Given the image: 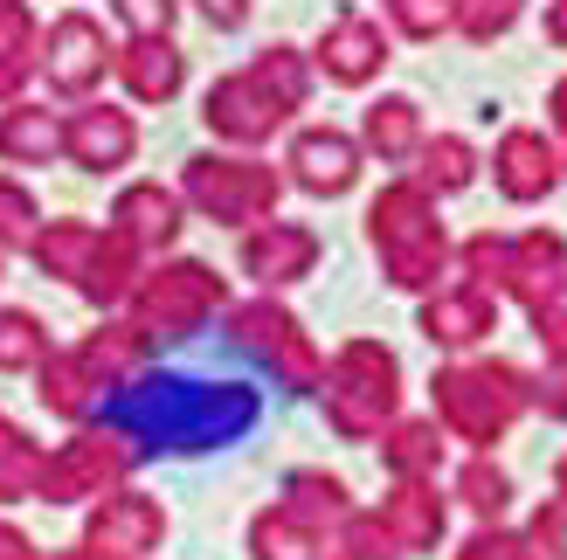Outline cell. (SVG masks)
Segmentation results:
<instances>
[{
    "instance_id": "6da1fadb",
    "label": "cell",
    "mask_w": 567,
    "mask_h": 560,
    "mask_svg": "<svg viewBox=\"0 0 567 560\" xmlns=\"http://www.w3.org/2000/svg\"><path fill=\"white\" fill-rule=\"evenodd\" d=\"M111 423L125 436H153L166 450H202V443H229L257 423V395L249 387H202V381H146L111 402Z\"/></svg>"
},
{
    "instance_id": "7a4b0ae2",
    "label": "cell",
    "mask_w": 567,
    "mask_h": 560,
    "mask_svg": "<svg viewBox=\"0 0 567 560\" xmlns=\"http://www.w3.org/2000/svg\"><path fill=\"white\" fill-rule=\"evenodd\" d=\"M132 464H138V436H125V429H83L55 457H42L35 498H49V506H76V498H97L104 485H118Z\"/></svg>"
},
{
    "instance_id": "3957f363",
    "label": "cell",
    "mask_w": 567,
    "mask_h": 560,
    "mask_svg": "<svg viewBox=\"0 0 567 560\" xmlns=\"http://www.w3.org/2000/svg\"><path fill=\"white\" fill-rule=\"evenodd\" d=\"M111 55H118V42L83 8H63L42 28V76H49V91H63V97H91L111 70Z\"/></svg>"
},
{
    "instance_id": "277c9868",
    "label": "cell",
    "mask_w": 567,
    "mask_h": 560,
    "mask_svg": "<svg viewBox=\"0 0 567 560\" xmlns=\"http://www.w3.org/2000/svg\"><path fill=\"white\" fill-rule=\"evenodd\" d=\"M187 194L202 201L215 221H257L270 201H277V174L257 159H187Z\"/></svg>"
},
{
    "instance_id": "5b68a950",
    "label": "cell",
    "mask_w": 567,
    "mask_h": 560,
    "mask_svg": "<svg viewBox=\"0 0 567 560\" xmlns=\"http://www.w3.org/2000/svg\"><path fill=\"white\" fill-rule=\"evenodd\" d=\"M374 242H388L402 284H430V270L443 263V236H436L430 201H422L415 187H394V194L374 201Z\"/></svg>"
},
{
    "instance_id": "8992f818",
    "label": "cell",
    "mask_w": 567,
    "mask_h": 560,
    "mask_svg": "<svg viewBox=\"0 0 567 560\" xmlns=\"http://www.w3.org/2000/svg\"><path fill=\"white\" fill-rule=\"evenodd\" d=\"M221 304V277L202 263H166L138 284V325L146 332H194Z\"/></svg>"
},
{
    "instance_id": "52a82bcc",
    "label": "cell",
    "mask_w": 567,
    "mask_h": 560,
    "mask_svg": "<svg viewBox=\"0 0 567 560\" xmlns=\"http://www.w3.org/2000/svg\"><path fill=\"white\" fill-rule=\"evenodd\" d=\"M202 118H208V132H221V138H243V146H257V138H270L291 111H284L270 91L249 70H236V76H215L208 83V97H202Z\"/></svg>"
},
{
    "instance_id": "ba28073f",
    "label": "cell",
    "mask_w": 567,
    "mask_h": 560,
    "mask_svg": "<svg viewBox=\"0 0 567 560\" xmlns=\"http://www.w3.org/2000/svg\"><path fill=\"white\" fill-rule=\"evenodd\" d=\"M63 153L83 166V174H118V166L138 153V125L118 104H83L63 118Z\"/></svg>"
},
{
    "instance_id": "9c48e42d",
    "label": "cell",
    "mask_w": 567,
    "mask_h": 560,
    "mask_svg": "<svg viewBox=\"0 0 567 560\" xmlns=\"http://www.w3.org/2000/svg\"><path fill=\"white\" fill-rule=\"evenodd\" d=\"M111 70H118V83L138 104H174L181 83H187V55L166 35H132L118 55H111Z\"/></svg>"
},
{
    "instance_id": "30bf717a",
    "label": "cell",
    "mask_w": 567,
    "mask_h": 560,
    "mask_svg": "<svg viewBox=\"0 0 567 560\" xmlns=\"http://www.w3.org/2000/svg\"><path fill=\"white\" fill-rule=\"evenodd\" d=\"M159 533H166V512L153 506V498H138V491H118V498H104V506L91 512V547L111 553V560L153 553Z\"/></svg>"
},
{
    "instance_id": "8fae6325",
    "label": "cell",
    "mask_w": 567,
    "mask_h": 560,
    "mask_svg": "<svg viewBox=\"0 0 567 560\" xmlns=\"http://www.w3.org/2000/svg\"><path fill=\"white\" fill-rule=\"evenodd\" d=\"M332 83H367V76H381L388 63V35H381V21H367V14H339L326 35H319V55H311Z\"/></svg>"
},
{
    "instance_id": "7c38bea8",
    "label": "cell",
    "mask_w": 567,
    "mask_h": 560,
    "mask_svg": "<svg viewBox=\"0 0 567 560\" xmlns=\"http://www.w3.org/2000/svg\"><path fill=\"white\" fill-rule=\"evenodd\" d=\"M513 402H519V381L505 367L498 374H450L443 381V408L457 415L471 436H498L505 415H513Z\"/></svg>"
},
{
    "instance_id": "4fadbf2b",
    "label": "cell",
    "mask_w": 567,
    "mask_h": 560,
    "mask_svg": "<svg viewBox=\"0 0 567 560\" xmlns=\"http://www.w3.org/2000/svg\"><path fill=\"white\" fill-rule=\"evenodd\" d=\"M55 153H63V118H55L49 104L14 97L0 111V159L8 166H49Z\"/></svg>"
},
{
    "instance_id": "5bb4252c",
    "label": "cell",
    "mask_w": 567,
    "mask_h": 560,
    "mask_svg": "<svg viewBox=\"0 0 567 560\" xmlns=\"http://www.w3.org/2000/svg\"><path fill=\"white\" fill-rule=\"evenodd\" d=\"M111 221H118V236H125L132 249H153V242H174V236H181V201H174V187L138 180V187L118 194Z\"/></svg>"
},
{
    "instance_id": "9a60e30c",
    "label": "cell",
    "mask_w": 567,
    "mask_h": 560,
    "mask_svg": "<svg viewBox=\"0 0 567 560\" xmlns=\"http://www.w3.org/2000/svg\"><path fill=\"white\" fill-rule=\"evenodd\" d=\"M28 76H42V28L28 0H0V97H21Z\"/></svg>"
},
{
    "instance_id": "2e32d148",
    "label": "cell",
    "mask_w": 567,
    "mask_h": 560,
    "mask_svg": "<svg viewBox=\"0 0 567 560\" xmlns=\"http://www.w3.org/2000/svg\"><path fill=\"white\" fill-rule=\"evenodd\" d=\"M236 332H243V346H249V353L277 360V367L291 374V381H311V353H305L298 325L284 319V312H270V304H249V312H236Z\"/></svg>"
},
{
    "instance_id": "e0dca14e",
    "label": "cell",
    "mask_w": 567,
    "mask_h": 560,
    "mask_svg": "<svg viewBox=\"0 0 567 560\" xmlns=\"http://www.w3.org/2000/svg\"><path fill=\"white\" fill-rule=\"evenodd\" d=\"M291 166H298V180L311 194H339V187L353 180V138H339V132H298Z\"/></svg>"
},
{
    "instance_id": "ac0fdd59",
    "label": "cell",
    "mask_w": 567,
    "mask_h": 560,
    "mask_svg": "<svg viewBox=\"0 0 567 560\" xmlns=\"http://www.w3.org/2000/svg\"><path fill=\"white\" fill-rule=\"evenodd\" d=\"M132 277H138V249H132L118 229H111V236H97L91 263H83V277H76V291L91 298V304H111V298L132 291Z\"/></svg>"
},
{
    "instance_id": "d6986e66",
    "label": "cell",
    "mask_w": 567,
    "mask_h": 560,
    "mask_svg": "<svg viewBox=\"0 0 567 560\" xmlns=\"http://www.w3.org/2000/svg\"><path fill=\"white\" fill-rule=\"evenodd\" d=\"M243 263H249V277H264V284H291L311 263V236L305 229H264V236H249Z\"/></svg>"
},
{
    "instance_id": "ffe728a7",
    "label": "cell",
    "mask_w": 567,
    "mask_h": 560,
    "mask_svg": "<svg viewBox=\"0 0 567 560\" xmlns=\"http://www.w3.org/2000/svg\"><path fill=\"white\" fill-rule=\"evenodd\" d=\"M76 360L91 367L97 387H118L125 374H138V360H146V325H104Z\"/></svg>"
},
{
    "instance_id": "44dd1931",
    "label": "cell",
    "mask_w": 567,
    "mask_h": 560,
    "mask_svg": "<svg viewBox=\"0 0 567 560\" xmlns=\"http://www.w3.org/2000/svg\"><path fill=\"white\" fill-rule=\"evenodd\" d=\"M97 395H104V387L91 381V367H83L76 353H42V402L55 415H70V423H76V415L97 408Z\"/></svg>"
},
{
    "instance_id": "7402d4cb",
    "label": "cell",
    "mask_w": 567,
    "mask_h": 560,
    "mask_svg": "<svg viewBox=\"0 0 567 560\" xmlns=\"http://www.w3.org/2000/svg\"><path fill=\"white\" fill-rule=\"evenodd\" d=\"M498 180H505V194H519V201H533V194H547L554 187V159H547V146L533 132H513L498 146Z\"/></svg>"
},
{
    "instance_id": "603a6c76",
    "label": "cell",
    "mask_w": 567,
    "mask_h": 560,
    "mask_svg": "<svg viewBox=\"0 0 567 560\" xmlns=\"http://www.w3.org/2000/svg\"><path fill=\"white\" fill-rule=\"evenodd\" d=\"M35 263L49 277H83V263H91V249H97V229L91 221H49V229H35Z\"/></svg>"
},
{
    "instance_id": "cb8c5ba5",
    "label": "cell",
    "mask_w": 567,
    "mask_h": 560,
    "mask_svg": "<svg viewBox=\"0 0 567 560\" xmlns=\"http://www.w3.org/2000/svg\"><path fill=\"white\" fill-rule=\"evenodd\" d=\"M249 76H257V83H264V91H270L284 111H298V104H305V91H311L305 55H298V49H284V42H277V49H264L257 63H249Z\"/></svg>"
},
{
    "instance_id": "d4e9b609",
    "label": "cell",
    "mask_w": 567,
    "mask_h": 560,
    "mask_svg": "<svg viewBox=\"0 0 567 560\" xmlns=\"http://www.w3.org/2000/svg\"><path fill=\"white\" fill-rule=\"evenodd\" d=\"M415 132H422V118H415L409 97H381L374 111H367V138H374L381 159H402V153L415 146Z\"/></svg>"
},
{
    "instance_id": "484cf974",
    "label": "cell",
    "mask_w": 567,
    "mask_h": 560,
    "mask_svg": "<svg viewBox=\"0 0 567 560\" xmlns=\"http://www.w3.org/2000/svg\"><path fill=\"white\" fill-rule=\"evenodd\" d=\"M42 478V450L14 423H0V498H28Z\"/></svg>"
},
{
    "instance_id": "4316f807",
    "label": "cell",
    "mask_w": 567,
    "mask_h": 560,
    "mask_svg": "<svg viewBox=\"0 0 567 560\" xmlns=\"http://www.w3.org/2000/svg\"><path fill=\"white\" fill-rule=\"evenodd\" d=\"M49 332L35 312H0V367H42Z\"/></svg>"
},
{
    "instance_id": "83f0119b",
    "label": "cell",
    "mask_w": 567,
    "mask_h": 560,
    "mask_svg": "<svg viewBox=\"0 0 567 560\" xmlns=\"http://www.w3.org/2000/svg\"><path fill=\"white\" fill-rule=\"evenodd\" d=\"M388 21L415 42H436V35H450V21H457V0H388Z\"/></svg>"
},
{
    "instance_id": "f1b7e54d",
    "label": "cell",
    "mask_w": 567,
    "mask_h": 560,
    "mask_svg": "<svg viewBox=\"0 0 567 560\" xmlns=\"http://www.w3.org/2000/svg\"><path fill=\"white\" fill-rule=\"evenodd\" d=\"M526 14V0H457V35H471V42H492V35H505Z\"/></svg>"
},
{
    "instance_id": "f546056e",
    "label": "cell",
    "mask_w": 567,
    "mask_h": 560,
    "mask_svg": "<svg viewBox=\"0 0 567 560\" xmlns=\"http://www.w3.org/2000/svg\"><path fill=\"white\" fill-rule=\"evenodd\" d=\"M485 325H492L485 298H450V304H436V312H430V332H436V340H477Z\"/></svg>"
},
{
    "instance_id": "4dcf8cb0",
    "label": "cell",
    "mask_w": 567,
    "mask_h": 560,
    "mask_svg": "<svg viewBox=\"0 0 567 560\" xmlns=\"http://www.w3.org/2000/svg\"><path fill=\"white\" fill-rule=\"evenodd\" d=\"M35 201L14 187V180H0V249H21V242H35Z\"/></svg>"
},
{
    "instance_id": "1f68e13d",
    "label": "cell",
    "mask_w": 567,
    "mask_h": 560,
    "mask_svg": "<svg viewBox=\"0 0 567 560\" xmlns=\"http://www.w3.org/2000/svg\"><path fill=\"white\" fill-rule=\"evenodd\" d=\"M111 14H118L132 35H166L181 14V0H111Z\"/></svg>"
},
{
    "instance_id": "d6a6232c",
    "label": "cell",
    "mask_w": 567,
    "mask_h": 560,
    "mask_svg": "<svg viewBox=\"0 0 567 560\" xmlns=\"http://www.w3.org/2000/svg\"><path fill=\"white\" fill-rule=\"evenodd\" d=\"M422 159H430L422 174H430L436 187H464V180H471V146H464V138H436Z\"/></svg>"
},
{
    "instance_id": "836d02e7",
    "label": "cell",
    "mask_w": 567,
    "mask_h": 560,
    "mask_svg": "<svg viewBox=\"0 0 567 560\" xmlns=\"http://www.w3.org/2000/svg\"><path fill=\"white\" fill-rule=\"evenodd\" d=\"M394 526H402V540H409V547H422V540H436L443 512H436L422 491H402V498H394Z\"/></svg>"
},
{
    "instance_id": "e575fe53",
    "label": "cell",
    "mask_w": 567,
    "mask_h": 560,
    "mask_svg": "<svg viewBox=\"0 0 567 560\" xmlns=\"http://www.w3.org/2000/svg\"><path fill=\"white\" fill-rule=\"evenodd\" d=\"M257 560H305V533L284 512L257 519Z\"/></svg>"
},
{
    "instance_id": "d590c367",
    "label": "cell",
    "mask_w": 567,
    "mask_h": 560,
    "mask_svg": "<svg viewBox=\"0 0 567 560\" xmlns=\"http://www.w3.org/2000/svg\"><path fill=\"white\" fill-rule=\"evenodd\" d=\"M436 457V443H430V429H402V443H394V464L402 470H422Z\"/></svg>"
},
{
    "instance_id": "8d00e7d4",
    "label": "cell",
    "mask_w": 567,
    "mask_h": 560,
    "mask_svg": "<svg viewBox=\"0 0 567 560\" xmlns=\"http://www.w3.org/2000/svg\"><path fill=\"white\" fill-rule=\"evenodd\" d=\"M464 491H471V506H485V512H498V506H505V478H498V470H471Z\"/></svg>"
},
{
    "instance_id": "74e56055",
    "label": "cell",
    "mask_w": 567,
    "mask_h": 560,
    "mask_svg": "<svg viewBox=\"0 0 567 560\" xmlns=\"http://www.w3.org/2000/svg\"><path fill=\"white\" fill-rule=\"evenodd\" d=\"M208 14V28H243L249 21V0H194Z\"/></svg>"
},
{
    "instance_id": "f35d334b",
    "label": "cell",
    "mask_w": 567,
    "mask_h": 560,
    "mask_svg": "<svg viewBox=\"0 0 567 560\" xmlns=\"http://www.w3.org/2000/svg\"><path fill=\"white\" fill-rule=\"evenodd\" d=\"M0 560H35V547H28L14 526H0Z\"/></svg>"
},
{
    "instance_id": "ab89813d",
    "label": "cell",
    "mask_w": 567,
    "mask_h": 560,
    "mask_svg": "<svg viewBox=\"0 0 567 560\" xmlns=\"http://www.w3.org/2000/svg\"><path fill=\"white\" fill-rule=\"evenodd\" d=\"M547 42L567 49V0H547Z\"/></svg>"
},
{
    "instance_id": "60d3db41",
    "label": "cell",
    "mask_w": 567,
    "mask_h": 560,
    "mask_svg": "<svg viewBox=\"0 0 567 560\" xmlns=\"http://www.w3.org/2000/svg\"><path fill=\"white\" fill-rule=\"evenodd\" d=\"M547 104H554V118H560V132H567V76L554 83V97H547Z\"/></svg>"
},
{
    "instance_id": "b9f144b4",
    "label": "cell",
    "mask_w": 567,
    "mask_h": 560,
    "mask_svg": "<svg viewBox=\"0 0 567 560\" xmlns=\"http://www.w3.org/2000/svg\"><path fill=\"white\" fill-rule=\"evenodd\" d=\"M55 560H111V553H97V547H76V553H55Z\"/></svg>"
}]
</instances>
